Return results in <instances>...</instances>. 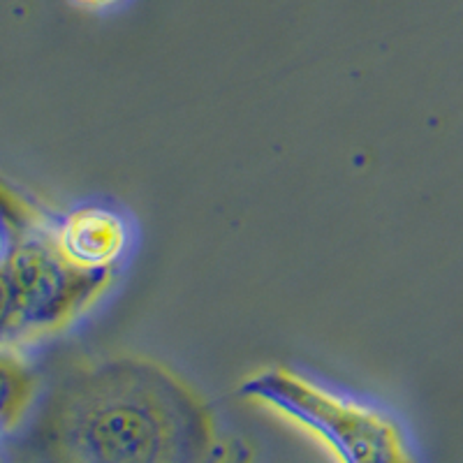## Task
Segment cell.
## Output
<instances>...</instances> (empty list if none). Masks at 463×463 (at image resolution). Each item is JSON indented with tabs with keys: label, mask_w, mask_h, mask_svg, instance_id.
<instances>
[{
	"label": "cell",
	"mask_w": 463,
	"mask_h": 463,
	"mask_svg": "<svg viewBox=\"0 0 463 463\" xmlns=\"http://www.w3.org/2000/svg\"><path fill=\"white\" fill-rule=\"evenodd\" d=\"M35 375L22 362V353L3 350V431L10 436L35 403Z\"/></svg>",
	"instance_id": "cell-5"
},
{
	"label": "cell",
	"mask_w": 463,
	"mask_h": 463,
	"mask_svg": "<svg viewBox=\"0 0 463 463\" xmlns=\"http://www.w3.org/2000/svg\"><path fill=\"white\" fill-rule=\"evenodd\" d=\"M221 463H253V452L243 442H234V445L225 448Z\"/></svg>",
	"instance_id": "cell-7"
},
{
	"label": "cell",
	"mask_w": 463,
	"mask_h": 463,
	"mask_svg": "<svg viewBox=\"0 0 463 463\" xmlns=\"http://www.w3.org/2000/svg\"><path fill=\"white\" fill-rule=\"evenodd\" d=\"M3 350L65 332L111 289L118 276L77 267L61 250L52 209L3 185Z\"/></svg>",
	"instance_id": "cell-2"
},
{
	"label": "cell",
	"mask_w": 463,
	"mask_h": 463,
	"mask_svg": "<svg viewBox=\"0 0 463 463\" xmlns=\"http://www.w3.org/2000/svg\"><path fill=\"white\" fill-rule=\"evenodd\" d=\"M52 230L68 260L95 274H121L135 241L132 218L102 202L52 211Z\"/></svg>",
	"instance_id": "cell-4"
},
{
	"label": "cell",
	"mask_w": 463,
	"mask_h": 463,
	"mask_svg": "<svg viewBox=\"0 0 463 463\" xmlns=\"http://www.w3.org/2000/svg\"><path fill=\"white\" fill-rule=\"evenodd\" d=\"M239 394L316 436L338 463H417L403 429L387 412L295 369L258 371Z\"/></svg>",
	"instance_id": "cell-3"
},
{
	"label": "cell",
	"mask_w": 463,
	"mask_h": 463,
	"mask_svg": "<svg viewBox=\"0 0 463 463\" xmlns=\"http://www.w3.org/2000/svg\"><path fill=\"white\" fill-rule=\"evenodd\" d=\"M68 3L89 14H111V12L123 10L130 0H68Z\"/></svg>",
	"instance_id": "cell-6"
},
{
	"label": "cell",
	"mask_w": 463,
	"mask_h": 463,
	"mask_svg": "<svg viewBox=\"0 0 463 463\" xmlns=\"http://www.w3.org/2000/svg\"><path fill=\"white\" fill-rule=\"evenodd\" d=\"M33 463H221L209 401L179 371L139 353L89 359L37 403Z\"/></svg>",
	"instance_id": "cell-1"
}]
</instances>
